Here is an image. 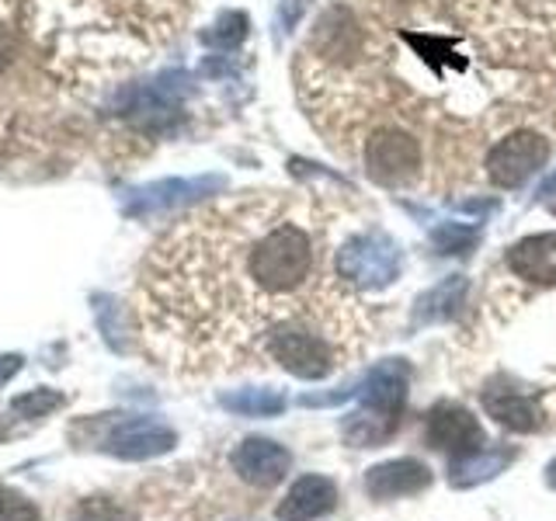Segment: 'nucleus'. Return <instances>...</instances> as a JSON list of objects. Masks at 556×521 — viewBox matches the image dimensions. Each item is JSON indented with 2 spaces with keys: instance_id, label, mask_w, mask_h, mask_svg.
<instances>
[{
  "instance_id": "f257e3e1",
  "label": "nucleus",
  "mask_w": 556,
  "mask_h": 521,
  "mask_svg": "<svg viewBox=\"0 0 556 521\" xmlns=\"http://www.w3.org/2000/svg\"><path fill=\"white\" fill-rule=\"evenodd\" d=\"M344 303L355 289L327 271L320 226L282 199L181 219L156 240L136 285L143 344L188 379L265 365L275 330Z\"/></svg>"
},
{
  "instance_id": "f03ea898",
  "label": "nucleus",
  "mask_w": 556,
  "mask_h": 521,
  "mask_svg": "<svg viewBox=\"0 0 556 521\" xmlns=\"http://www.w3.org/2000/svg\"><path fill=\"white\" fill-rule=\"evenodd\" d=\"M334 271L352 289H387L400 275V247L387 233L369 230L348 237L334 251Z\"/></svg>"
},
{
  "instance_id": "7ed1b4c3",
  "label": "nucleus",
  "mask_w": 556,
  "mask_h": 521,
  "mask_svg": "<svg viewBox=\"0 0 556 521\" xmlns=\"http://www.w3.org/2000/svg\"><path fill=\"white\" fill-rule=\"evenodd\" d=\"M421 170V143L396 126H382L365 143V174L382 188H400Z\"/></svg>"
},
{
  "instance_id": "20e7f679",
  "label": "nucleus",
  "mask_w": 556,
  "mask_h": 521,
  "mask_svg": "<svg viewBox=\"0 0 556 521\" xmlns=\"http://www.w3.org/2000/svg\"><path fill=\"white\" fill-rule=\"evenodd\" d=\"M549 161V139H543L539 132H511L497 139L486 153V174L497 188H521L535 170H543V164Z\"/></svg>"
},
{
  "instance_id": "39448f33",
  "label": "nucleus",
  "mask_w": 556,
  "mask_h": 521,
  "mask_svg": "<svg viewBox=\"0 0 556 521\" xmlns=\"http://www.w3.org/2000/svg\"><path fill=\"white\" fill-rule=\"evenodd\" d=\"M425 439L428 445L452 452V456H469V452H480L483 445V428L473 414L459 404H439L431 407L428 424H425Z\"/></svg>"
},
{
  "instance_id": "423d86ee",
  "label": "nucleus",
  "mask_w": 556,
  "mask_h": 521,
  "mask_svg": "<svg viewBox=\"0 0 556 521\" xmlns=\"http://www.w3.org/2000/svg\"><path fill=\"white\" fill-rule=\"evenodd\" d=\"M230 466L240 480H248L251 486H275L282 483L289 466H292V456L278 445V442H268V439H243L233 456H230Z\"/></svg>"
},
{
  "instance_id": "0eeeda50",
  "label": "nucleus",
  "mask_w": 556,
  "mask_h": 521,
  "mask_svg": "<svg viewBox=\"0 0 556 521\" xmlns=\"http://www.w3.org/2000/svg\"><path fill=\"white\" fill-rule=\"evenodd\" d=\"M104 448L122 459H153L174 448V431L161 421H153V417H129V421L112 428Z\"/></svg>"
},
{
  "instance_id": "6e6552de",
  "label": "nucleus",
  "mask_w": 556,
  "mask_h": 521,
  "mask_svg": "<svg viewBox=\"0 0 556 521\" xmlns=\"http://www.w3.org/2000/svg\"><path fill=\"white\" fill-rule=\"evenodd\" d=\"M407 386H410V369L404 358L382 361L376 369L362 379V386H355V396L362 399V407H372L382 414H396L404 410L407 399Z\"/></svg>"
},
{
  "instance_id": "1a4fd4ad",
  "label": "nucleus",
  "mask_w": 556,
  "mask_h": 521,
  "mask_svg": "<svg viewBox=\"0 0 556 521\" xmlns=\"http://www.w3.org/2000/svg\"><path fill=\"white\" fill-rule=\"evenodd\" d=\"M504 265L511 275L526 278L532 285H556V233H539L518 240L504 254Z\"/></svg>"
},
{
  "instance_id": "9d476101",
  "label": "nucleus",
  "mask_w": 556,
  "mask_h": 521,
  "mask_svg": "<svg viewBox=\"0 0 556 521\" xmlns=\"http://www.w3.org/2000/svg\"><path fill=\"white\" fill-rule=\"evenodd\" d=\"M338 504V486L327 476H303L292 483L286 500L278 504V521H313L334 511Z\"/></svg>"
},
{
  "instance_id": "9b49d317",
  "label": "nucleus",
  "mask_w": 556,
  "mask_h": 521,
  "mask_svg": "<svg viewBox=\"0 0 556 521\" xmlns=\"http://www.w3.org/2000/svg\"><path fill=\"white\" fill-rule=\"evenodd\" d=\"M428 483H431L428 466H421L417 459H393V462H382V466L369 469V476H365V491L379 500H390V497L421 494Z\"/></svg>"
},
{
  "instance_id": "f8f14e48",
  "label": "nucleus",
  "mask_w": 556,
  "mask_h": 521,
  "mask_svg": "<svg viewBox=\"0 0 556 521\" xmlns=\"http://www.w3.org/2000/svg\"><path fill=\"white\" fill-rule=\"evenodd\" d=\"M483 410L494 417L501 428L508 431H535L543 424V414H539L535 399L526 396L521 390H511V386H491L483 393Z\"/></svg>"
},
{
  "instance_id": "ddd939ff",
  "label": "nucleus",
  "mask_w": 556,
  "mask_h": 521,
  "mask_svg": "<svg viewBox=\"0 0 556 521\" xmlns=\"http://www.w3.org/2000/svg\"><path fill=\"white\" fill-rule=\"evenodd\" d=\"M511 462V452L504 448H494V452H469V456H459L452 459L448 466V483L452 486H477V483H486L494 480L497 473H504V466Z\"/></svg>"
},
{
  "instance_id": "4468645a",
  "label": "nucleus",
  "mask_w": 556,
  "mask_h": 521,
  "mask_svg": "<svg viewBox=\"0 0 556 521\" xmlns=\"http://www.w3.org/2000/svg\"><path fill=\"white\" fill-rule=\"evenodd\" d=\"M400 417L396 414H382V410H372V407H362L355 414H348V421L341 428V434L348 439V445L355 448H372V445H382L396 431Z\"/></svg>"
},
{
  "instance_id": "2eb2a0df",
  "label": "nucleus",
  "mask_w": 556,
  "mask_h": 521,
  "mask_svg": "<svg viewBox=\"0 0 556 521\" xmlns=\"http://www.w3.org/2000/svg\"><path fill=\"white\" fill-rule=\"evenodd\" d=\"M466 289H469V282H466L463 275L445 278L442 285H434L421 300L417 317H421V320H448V317H456L459 306L466 303Z\"/></svg>"
},
{
  "instance_id": "dca6fc26",
  "label": "nucleus",
  "mask_w": 556,
  "mask_h": 521,
  "mask_svg": "<svg viewBox=\"0 0 556 521\" xmlns=\"http://www.w3.org/2000/svg\"><path fill=\"white\" fill-rule=\"evenodd\" d=\"M219 404L226 410H233L240 417H275L286 410V396L278 390H237V393H226L219 396Z\"/></svg>"
},
{
  "instance_id": "f3484780",
  "label": "nucleus",
  "mask_w": 556,
  "mask_h": 521,
  "mask_svg": "<svg viewBox=\"0 0 556 521\" xmlns=\"http://www.w3.org/2000/svg\"><path fill=\"white\" fill-rule=\"evenodd\" d=\"M205 185H213V181H167V185H156L150 191H143L136 202V213H161V208L174 205V202H181L188 191H202Z\"/></svg>"
},
{
  "instance_id": "a211bd4d",
  "label": "nucleus",
  "mask_w": 556,
  "mask_h": 521,
  "mask_svg": "<svg viewBox=\"0 0 556 521\" xmlns=\"http://www.w3.org/2000/svg\"><path fill=\"white\" fill-rule=\"evenodd\" d=\"M431 240L442 254H469L477 243V230L473 226H463V223H442L439 230L431 233Z\"/></svg>"
},
{
  "instance_id": "6ab92c4d",
  "label": "nucleus",
  "mask_w": 556,
  "mask_h": 521,
  "mask_svg": "<svg viewBox=\"0 0 556 521\" xmlns=\"http://www.w3.org/2000/svg\"><path fill=\"white\" fill-rule=\"evenodd\" d=\"M243 35H248V17H243V14H226L213 31H205V35H202V42H205V46H223V49H230V46H240V42H243Z\"/></svg>"
},
{
  "instance_id": "aec40b11",
  "label": "nucleus",
  "mask_w": 556,
  "mask_h": 521,
  "mask_svg": "<svg viewBox=\"0 0 556 521\" xmlns=\"http://www.w3.org/2000/svg\"><path fill=\"white\" fill-rule=\"evenodd\" d=\"M0 521H39V511L25 494L0 486Z\"/></svg>"
},
{
  "instance_id": "412c9836",
  "label": "nucleus",
  "mask_w": 556,
  "mask_h": 521,
  "mask_svg": "<svg viewBox=\"0 0 556 521\" xmlns=\"http://www.w3.org/2000/svg\"><path fill=\"white\" fill-rule=\"evenodd\" d=\"M52 407H60V393H49V390H35L28 396H17L14 399V410H22L28 417H42Z\"/></svg>"
},
{
  "instance_id": "4be33fe9",
  "label": "nucleus",
  "mask_w": 556,
  "mask_h": 521,
  "mask_svg": "<svg viewBox=\"0 0 556 521\" xmlns=\"http://www.w3.org/2000/svg\"><path fill=\"white\" fill-rule=\"evenodd\" d=\"M306 8H309V0H282V28L286 31L295 28V22L306 14Z\"/></svg>"
},
{
  "instance_id": "5701e85b",
  "label": "nucleus",
  "mask_w": 556,
  "mask_h": 521,
  "mask_svg": "<svg viewBox=\"0 0 556 521\" xmlns=\"http://www.w3.org/2000/svg\"><path fill=\"white\" fill-rule=\"evenodd\" d=\"M8 60H11V42H8V35L0 31V69L8 66Z\"/></svg>"
},
{
  "instance_id": "b1692460",
  "label": "nucleus",
  "mask_w": 556,
  "mask_h": 521,
  "mask_svg": "<svg viewBox=\"0 0 556 521\" xmlns=\"http://www.w3.org/2000/svg\"><path fill=\"white\" fill-rule=\"evenodd\" d=\"M546 480H549V486H553V491H556V459L546 466Z\"/></svg>"
},
{
  "instance_id": "393cba45",
  "label": "nucleus",
  "mask_w": 556,
  "mask_h": 521,
  "mask_svg": "<svg viewBox=\"0 0 556 521\" xmlns=\"http://www.w3.org/2000/svg\"><path fill=\"white\" fill-rule=\"evenodd\" d=\"M553 191H556V174H553V178L543 185V195H553Z\"/></svg>"
}]
</instances>
